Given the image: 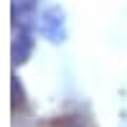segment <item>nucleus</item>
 I'll return each mask as SVG.
<instances>
[{
  "label": "nucleus",
  "instance_id": "3",
  "mask_svg": "<svg viewBox=\"0 0 127 127\" xmlns=\"http://www.w3.org/2000/svg\"><path fill=\"white\" fill-rule=\"evenodd\" d=\"M36 5H38V0H13V15L15 18H31Z\"/></svg>",
  "mask_w": 127,
  "mask_h": 127
},
{
  "label": "nucleus",
  "instance_id": "1",
  "mask_svg": "<svg viewBox=\"0 0 127 127\" xmlns=\"http://www.w3.org/2000/svg\"><path fill=\"white\" fill-rule=\"evenodd\" d=\"M64 18H66V13H64L61 5H48L43 13L38 15V33L54 41V43H59V41H64V36H66V28H64Z\"/></svg>",
  "mask_w": 127,
  "mask_h": 127
},
{
  "label": "nucleus",
  "instance_id": "2",
  "mask_svg": "<svg viewBox=\"0 0 127 127\" xmlns=\"http://www.w3.org/2000/svg\"><path fill=\"white\" fill-rule=\"evenodd\" d=\"M31 46H33L31 33H28L26 28H20V33H15V41H13V56H15V61H26Z\"/></svg>",
  "mask_w": 127,
  "mask_h": 127
}]
</instances>
